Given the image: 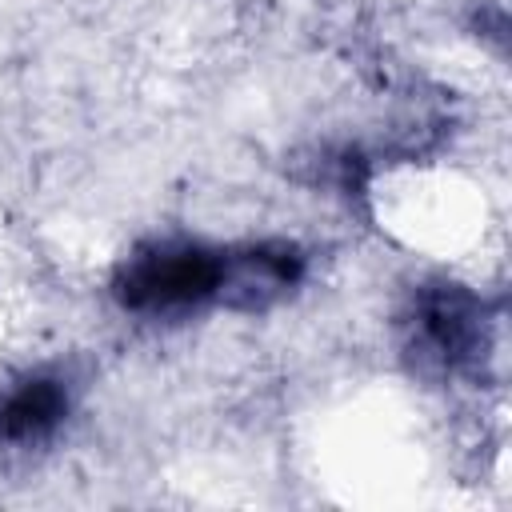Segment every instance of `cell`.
Returning a JSON list of instances; mask_svg holds the SVG:
<instances>
[{"label":"cell","mask_w":512,"mask_h":512,"mask_svg":"<svg viewBox=\"0 0 512 512\" xmlns=\"http://www.w3.org/2000/svg\"><path fill=\"white\" fill-rule=\"evenodd\" d=\"M228 244L204 236H144L108 276V296L140 320H188L220 308Z\"/></svg>","instance_id":"1"},{"label":"cell","mask_w":512,"mask_h":512,"mask_svg":"<svg viewBox=\"0 0 512 512\" xmlns=\"http://www.w3.org/2000/svg\"><path fill=\"white\" fill-rule=\"evenodd\" d=\"M408 352L440 372H464L484 352V308L460 284L420 288L408 308Z\"/></svg>","instance_id":"2"},{"label":"cell","mask_w":512,"mask_h":512,"mask_svg":"<svg viewBox=\"0 0 512 512\" xmlns=\"http://www.w3.org/2000/svg\"><path fill=\"white\" fill-rule=\"evenodd\" d=\"M308 280V252L288 236H260L228 244L224 260V312H272Z\"/></svg>","instance_id":"3"},{"label":"cell","mask_w":512,"mask_h":512,"mask_svg":"<svg viewBox=\"0 0 512 512\" xmlns=\"http://www.w3.org/2000/svg\"><path fill=\"white\" fill-rule=\"evenodd\" d=\"M76 408V380L60 364H28L0 376V444L32 448L52 440Z\"/></svg>","instance_id":"4"}]
</instances>
